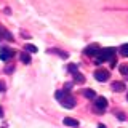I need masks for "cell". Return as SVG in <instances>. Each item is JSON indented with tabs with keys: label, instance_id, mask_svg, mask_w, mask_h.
<instances>
[{
	"label": "cell",
	"instance_id": "6da1fadb",
	"mask_svg": "<svg viewBox=\"0 0 128 128\" xmlns=\"http://www.w3.org/2000/svg\"><path fill=\"white\" fill-rule=\"evenodd\" d=\"M115 56V48H101L98 56H96V61L98 64H101L102 61H112Z\"/></svg>",
	"mask_w": 128,
	"mask_h": 128
},
{
	"label": "cell",
	"instance_id": "7a4b0ae2",
	"mask_svg": "<svg viewBox=\"0 0 128 128\" xmlns=\"http://www.w3.org/2000/svg\"><path fill=\"white\" fill-rule=\"evenodd\" d=\"M59 102H61L62 107H66V109H72V107H75V98H74V96H70V94H67V91L61 96Z\"/></svg>",
	"mask_w": 128,
	"mask_h": 128
},
{
	"label": "cell",
	"instance_id": "3957f363",
	"mask_svg": "<svg viewBox=\"0 0 128 128\" xmlns=\"http://www.w3.org/2000/svg\"><path fill=\"white\" fill-rule=\"evenodd\" d=\"M13 56H14V50L6 48V46L0 48V59H2V61H8V59H11Z\"/></svg>",
	"mask_w": 128,
	"mask_h": 128
},
{
	"label": "cell",
	"instance_id": "277c9868",
	"mask_svg": "<svg viewBox=\"0 0 128 128\" xmlns=\"http://www.w3.org/2000/svg\"><path fill=\"white\" fill-rule=\"evenodd\" d=\"M94 77H96L98 82H106V80L110 77V74H109V70H106V69H98L94 72Z\"/></svg>",
	"mask_w": 128,
	"mask_h": 128
},
{
	"label": "cell",
	"instance_id": "5b68a950",
	"mask_svg": "<svg viewBox=\"0 0 128 128\" xmlns=\"http://www.w3.org/2000/svg\"><path fill=\"white\" fill-rule=\"evenodd\" d=\"M94 107L99 112H102L107 107V99L104 98V96H98V98H96V101H94Z\"/></svg>",
	"mask_w": 128,
	"mask_h": 128
},
{
	"label": "cell",
	"instance_id": "8992f818",
	"mask_svg": "<svg viewBox=\"0 0 128 128\" xmlns=\"http://www.w3.org/2000/svg\"><path fill=\"white\" fill-rule=\"evenodd\" d=\"M99 50H101V48H99L98 45H90V46H86L85 48V54L86 56H98V53H99Z\"/></svg>",
	"mask_w": 128,
	"mask_h": 128
},
{
	"label": "cell",
	"instance_id": "52a82bcc",
	"mask_svg": "<svg viewBox=\"0 0 128 128\" xmlns=\"http://www.w3.org/2000/svg\"><path fill=\"white\" fill-rule=\"evenodd\" d=\"M112 90L120 93V91L125 90V83H123V82H114V83H112Z\"/></svg>",
	"mask_w": 128,
	"mask_h": 128
},
{
	"label": "cell",
	"instance_id": "ba28073f",
	"mask_svg": "<svg viewBox=\"0 0 128 128\" xmlns=\"http://www.w3.org/2000/svg\"><path fill=\"white\" fill-rule=\"evenodd\" d=\"M64 125H66V126H78V122L75 118L66 117V118H64Z\"/></svg>",
	"mask_w": 128,
	"mask_h": 128
},
{
	"label": "cell",
	"instance_id": "9c48e42d",
	"mask_svg": "<svg viewBox=\"0 0 128 128\" xmlns=\"http://www.w3.org/2000/svg\"><path fill=\"white\" fill-rule=\"evenodd\" d=\"M83 96L88 98V99H94L96 93H94V90H90V88H88V90H83Z\"/></svg>",
	"mask_w": 128,
	"mask_h": 128
},
{
	"label": "cell",
	"instance_id": "30bf717a",
	"mask_svg": "<svg viewBox=\"0 0 128 128\" xmlns=\"http://www.w3.org/2000/svg\"><path fill=\"white\" fill-rule=\"evenodd\" d=\"M19 58H21V61H22L24 64H30V56L27 54V51H22Z\"/></svg>",
	"mask_w": 128,
	"mask_h": 128
},
{
	"label": "cell",
	"instance_id": "8fae6325",
	"mask_svg": "<svg viewBox=\"0 0 128 128\" xmlns=\"http://www.w3.org/2000/svg\"><path fill=\"white\" fill-rule=\"evenodd\" d=\"M118 70L122 72V75H123L125 78H128V64H122V66L118 67Z\"/></svg>",
	"mask_w": 128,
	"mask_h": 128
},
{
	"label": "cell",
	"instance_id": "7c38bea8",
	"mask_svg": "<svg viewBox=\"0 0 128 128\" xmlns=\"http://www.w3.org/2000/svg\"><path fill=\"white\" fill-rule=\"evenodd\" d=\"M120 54L122 56H125V58H128V43H123L122 46H120Z\"/></svg>",
	"mask_w": 128,
	"mask_h": 128
},
{
	"label": "cell",
	"instance_id": "4fadbf2b",
	"mask_svg": "<svg viewBox=\"0 0 128 128\" xmlns=\"http://www.w3.org/2000/svg\"><path fill=\"white\" fill-rule=\"evenodd\" d=\"M24 50H26L27 53H37V46H35V45H29V43L24 46Z\"/></svg>",
	"mask_w": 128,
	"mask_h": 128
},
{
	"label": "cell",
	"instance_id": "5bb4252c",
	"mask_svg": "<svg viewBox=\"0 0 128 128\" xmlns=\"http://www.w3.org/2000/svg\"><path fill=\"white\" fill-rule=\"evenodd\" d=\"M74 77H75V82H77V83H83V82H85V77H83L82 74H78V72H75Z\"/></svg>",
	"mask_w": 128,
	"mask_h": 128
},
{
	"label": "cell",
	"instance_id": "9a60e30c",
	"mask_svg": "<svg viewBox=\"0 0 128 128\" xmlns=\"http://www.w3.org/2000/svg\"><path fill=\"white\" fill-rule=\"evenodd\" d=\"M51 53H58L59 56H61V58H67V54L66 53H61V50H50Z\"/></svg>",
	"mask_w": 128,
	"mask_h": 128
},
{
	"label": "cell",
	"instance_id": "2e32d148",
	"mask_svg": "<svg viewBox=\"0 0 128 128\" xmlns=\"http://www.w3.org/2000/svg\"><path fill=\"white\" fill-rule=\"evenodd\" d=\"M69 70L72 72V74H75V72H77V66H75V64H70V66H69Z\"/></svg>",
	"mask_w": 128,
	"mask_h": 128
},
{
	"label": "cell",
	"instance_id": "e0dca14e",
	"mask_svg": "<svg viewBox=\"0 0 128 128\" xmlns=\"http://www.w3.org/2000/svg\"><path fill=\"white\" fill-rule=\"evenodd\" d=\"M117 118H120V120H126V117H125V114H123V112H117Z\"/></svg>",
	"mask_w": 128,
	"mask_h": 128
},
{
	"label": "cell",
	"instance_id": "ac0fdd59",
	"mask_svg": "<svg viewBox=\"0 0 128 128\" xmlns=\"http://www.w3.org/2000/svg\"><path fill=\"white\" fill-rule=\"evenodd\" d=\"M0 91H5V83L0 80Z\"/></svg>",
	"mask_w": 128,
	"mask_h": 128
},
{
	"label": "cell",
	"instance_id": "d6986e66",
	"mask_svg": "<svg viewBox=\"0 0 128 128\" xmlns=\"http://www.w3.org/2000/svg\"><path fill=\"white\" fill-rule=\"evenodd\" d=\"M13 70V66H6V69H5V72H11Z\"/></svg>",
	"mask_w": 128,
	"mask_h": 128
},
{
	"label": "cell",
	"instance_id": "ffe728a7",
	"mask_svg": "<svg viewBox=\"0 0 128 128\" xmlns=\"http://www.w3.org/2000/svg\"><path fill=\"white\" fill-rule=\"evenodd\" d=\"M70 86H72V83H66V86H64V88H66V91H67V90H69V88H70Z\"/></svg>",
	"mask_w": 128,
	"mask_h": 128
},
{
	"label": "cell",
	"instance_id": "44dd1931",
	"mask_svg": "<svg viewBox=\"0 0 128 128\" xmlns=\"http://www.w3.org/2000/svg\"><path fill=\"white\" fill-rule=\"evenodd\" d=\"M2 117H3V109L0 107V118H2Z\"/></svg>",
	"mask_w": 128,
	"mask_h": 128
},
{
	"label": "cell",
	"instance_id": "7402d4cb",
	"mask_svg": "<svg viewBox=\"0 0 128 128\" xmlns=\"http://www.w3.org/2000/svg\"><path fill=\"white\" fill-rule=\"evenodd\" d=\"M98 128H106V126H104V125H99V126H98Z\"/></svg>",
	"mask_w": 128,
	"mask_h": 128
},
{
	"label": "cell",
	"instance_id": "603a6c76",
	"mask_svg": "<svg viewBox=\"0 0 128 128\" xmlns=\"http://www.w3.org/2000/svg\"><path fill=\"white\" fill-rule=\"evenodd\" d=\"M126 99H128V94H126Z\"/></svg>",
	"mask_w": 128,
	"mask_h": 128
}]
</instances>
